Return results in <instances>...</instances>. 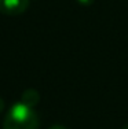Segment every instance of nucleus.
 Listing matches in <instances>:
<instances>
[{
    "label": "nucleus",
    "instance_id": "obj_1",
    "mask_svg": "<svg viewBox=\"0 0 128 129\" xmlns=\"http://www.w3.org/2000/svg\"><path fill=\"white\" fill-rule=\"evenodd\" d=\"M3 129H39V118L32 107L18 102L6 114Z\"/></svg>",
    "mask_w": 128,
    "mask_h": 129
},
{
    "label": "nucleus",
    "instance_id": "obj_2",
    "mask_svg": "<svg viewBox=\"0 0 128 129\" xmlns=\"http://www.w3.org/2000/svg\"><path fill=\"white\" fill-rule=\"evenodd\" d=\"M29 7V0H0V13L4 15L23 14Z\"/></svg>",
    "mask_w": 128,
    "mask_h": 129
},
{
    "label": "nucleus",
    "instance_id": "obj_3",
    "mask_svg": "<svg viewBox=\"0 0 128 129\" xmlns=\"http://www.w3.org/2000/svg\"><path fill=\"white\" fill-rule=\"evenodd\" d=\"M39 100H40V95H39V92L35 91V89H26L22 93V98H21V102L25 103L26 106L32 107V109L39 103Z\"/></svg>",
    "mask_w": 128,
    "mask_h": 129
},
{
    "label": "nucleus",
    "instance_id": "obj_4",
    "mask_svg": "<svg viewBox=\"0 0 128 129\" xmlns=\"http://www.w3.org/2000/svg\"><path fill=\"white\" fill-rule=\"evenodd\" d=\"M80 4H84V6H90V4H92L94 3V0H77Z\"/></svg>",
    "mask_w": 128,
    "mask_h": 129
},
{
    "label": "nucleus",
    "instance_id": "obj_5",
    "mask_svg": "<svg viewBox=\"0 0 128 129\" xmlns=\"http://www.w3.org/2000/svg\"><path fill=\"white\" fill-rule=\"evenodd\" d=\"M50 129H68L66 126H62V125H54V126H51Z\"/></svg>",
    "mask_w": 128,
    "mask_h": 129
},
{
    "label": "nucleus",
    "instance_id": "obj_6",
    "mask_svg": "<svg viewBox=\"0 0 128 129\" xmlns=\"http://www.w3.org/2000/svg\"><path fill=\"white\" fill-rule=\"evenodd\" d=\"M3 109H4V100H3L2 98H0V111H2Z\"/></svg>",
    "mask_w": 128,
    "mask_h": 129
}]
</instances>
